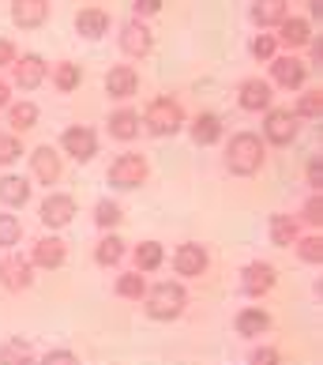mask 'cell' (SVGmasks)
<instances>
[{
    "mask_svg": "<svg viewBox=\"0 0 323 365\" xmlns=\"http://www.w3.org/2000/svg\"><path fill=\"white\" fill-rule=\"evenodd\" d=\"M188 309V287L181 279H158V282H147V294H143V313L147 320L154 324H173L181 320Z\"/></svg>",
    "mask_w": 323,
    "mask_h": 365,
    "instance_id": "obj_2",
    "label": "cell"
},
{
    "mask_svg": "<svg viewBox=\"0 0 323 365\" xmlns=\"http://www.w3.org/2000/svg\"><path fill=\"white\" fill-rule=\"evenodd\" d=\"M11 102H16V91H11L8 76H0V113H4V110H8Z\"/></svg>",
    "mask_w": 323,
    "mask_h": 365,
    "instance_id": "obj_46",
    "label": "cell"
},
{
    "mask_svg": "<svg viewBox=\"0 0 323 365\" xmlns=\"http://www.w3.org/2000/svg\"><path fill=\"white\" fill-rule=\"evenodd\" d=\"M0 365H38V354H34V343L31 339H4L0 343Z\"/></svg>",
    "mask_w": 323,
    "mask_h": 365,
    "instance_id": "obj_33",
    "label": "cell"
},
{
    "mask_svg": "<svg viewBox=\"0 0 323 365\" xmlns=\"http://www.w3.org/2000/svg\"><path fill=\"white\" fill-rule=\"evenodd\" d=\"M237 106L245 113H267L275 106V87L263 76H245L237 83Z\"/></svg>",
    "mask_w": 323,
    "mask_h": 365,
    "instance_id": "obj_17",
    "label": "cell"
},
{
    "mask_svg": "<svg viewBox=\"0 0 323 365\" xmlns=\"http://www.w3.org/2000/svg\"><path fill=\"white\" fill-rule=\"evenodd\" d=\"M128 260H132V272L139 275H154L162 264H166V245L154 237L147 241H136V245H128Z\"/></svg>",
    "mask_w": 323,
    "mask_h": 365,
    "instance_id": "obj_26",
    "label": "cell"
},
{
    "mask_svg": "<svg viewBox=\"0 0 323 365\" xmlns=\"http://www.w3.org/2000/svg\"><path fill=\"white\" fill-rule=\"evenodd\" d=\"M117 46L120 53H125L128 61H147L154 53V31H151V23H143V19H125L117 26Z\"/></svg>",
    "mask_w": 323,
    "mask_h": 365,
    "instance_id": "obj_12",
    "label": "cell"
},
{
    "mask_svg": "<svg viewBox=\"0 0 323 365\" xmlns=\"http://www.w3.org/2000/svg\"><path fill=\"white\" fill-rule=\"evenodd\" d=\"M305 185H308V192H323V158L319 155H308V162H305Z\"/></svg>",
    "mask_w": 323,
    "mask_h": 365,
    "instance_id": "obj_41",
    "label": "cell"
},
{
    "mask_svg": "<svg viewBox=\"0 0 323 365\" xmlns=\"http://www.w3.org/2000/svg\"><path fill=\"white\" fill-rule=\"evenodd\" d=\"M113 294L120 297V302H143V294H147V275H139V272H120L117 279H113Z\"/></svg>",
    "mask_w": 323,
    "mask_h": 365,
    "instance_id": "obj_35",
    "label": "cell"
},
{
    "mask_svg": "<svg viewBox=\"0 0 323 365\" xmlns=\"http://www.w3.org/2000/svg\"><path fill=\"white\" fill-rule=\"evenodd\" d=\"M38 365H83V361H79V354L68 350V346H53V350H46V354L38 358Z\"/></svg>",
    "mask_w": 323,
    "mask_h": 365,
    "instance_id": "obj_42",
    "label": "cell"
},
{
    "mask_svg": "<svg viewBox=\"0 0 323 365\" xmlns=\"http://www.w3.org/2000/svg\"><path fill=\"white\" fill-rule=\"evenodd\" d=\"M278 38L271 34V31H255L252 38H248V57L255 61V64H271L275 57H278Z\"/></svg>",
    "mask_w": 323,
    "mask_h": 365,
    "instance_id": "obj_36",
    "label": "cell"
},
{
    "mask_svg": "<svg viewBox=\"0 0 323 365\" xmlns=\"http://www.w3.org/2000/svg\"><path fill=\"white\" fill-rule=\"evenodd\" d=\"M162 11V0H136V4H132V19H154Z\"/></svg>",
    "mask_w": 323,
    "mask_h": 365,
    "instance_id": "obj_44",
    "label": "cell"
},
{
    "mask_svg": "<svg viewBox=\"0 0 323 365\" xmlns=\"http://www.w3.org/2000/svg\"><path fill=\"white\" fill-rule=\"evenodd\" d=\"M308 23H316V19H323V4H316V0H312V4H308V16H305Z\"/></svg>",
    "mask_w": 323,
    "mask_h": 365,
    "instance_id": "obj_47",
    "label": "cell"
},
{
    "mask_svg": "<svg viewBox=\"0 0 323 365\" xmlns=\"http://www.w3.org/2000/svg\"><path fill=\"white\" fill-rule=\"evenodd\" d=\"M301 230H323V192H308L305 204L297 207Z\"/></svg>",
    "mask_w": 323,
    "mask_h": 365,
    "instance_id": "obj_37",
    "label": "cell"
},
{
    "mask_svg": "<svg viewBox=\"0 0 323 365\" xmlns=\"http://www.w3.org/2000/svg\"><path fill=\"white\" fill-rule=\"evenodd\" d=\"M94 226L102 230V234H117V226L125 222V207L117 204V200H110V196H102L98 204H94Z\"/></svg>",
    "mask_w": 323,
    "mask_h": 365,
    "instance_id": "obj_34",
    "label": "cell"
},
{
    "mask_svg": "<svg viewBox=\"0 0 323 365\" xmlns=\"http://www.w3.org/2000/svg\"><path fill=\"white\" fill-rule=\"evenodd\" d=\"M297 136H301V120L293 117L290 106H271V110L263 113L260 140L267 143V151H271V147H278V151H282V147H293Z\"/></svg>",
    "mask_w": 323,
    "mask_h": 365,
    "instance_id": "obj_6",
    "label": "cell"
},
{
    "mask_svg": "<svg viewBox=\"0 0 323 365\" xmlns=\"http://www.w3.org/2000/svg\"><path fill=\"white\" fill-rule=\"evenodd\" d=\"M293 256L308 267H319L323 264V230H305L297 237V245H293Z\"/></svg>",
    "mask_w": 323,
    "mask_h": 365,
    "instance_id": "obj_32",
    "label": "cell"
},
{
    "mask_svg": "<svg viewBox=\"0 0 323 365\" xmlns=\"http://www.w3.org/2000/svg\"><path fill=\"white\" fill-rule=\"evenodd\" d=\"M248 365H286L282 350L275 343H252L248 346Z\"/></svg>",
    "mask_w": 323,
    "mask_h": 365,
    "instance_id": "obj_40",
    "label": "cell"
},
{
    "mask_svg": "<svg viewBox=\"0 0 323 365\" xmlns=\"http://www.w3.org/2000/svg\"><path fill=\"white\" fill-rule=\"evenodd\" d=\"M312 34H316V26L308 23L301 11H290V16L278 23V31H275L278 49H282V53H297V57H301V49L312 42Z\"/></svg>",
    "mask_w": 323,
    "mask_h": 365,
    "instance_id": "obj_18",
    "label": "cell"
},
{
    "mask_svg": "<svg viewBox=\"0 0 323 365\" xmlns=\"http://www.w3.org/2000/svg\"><path fill=\"white\" fill-rule=\"evenodd\" d=\"M34 200V181L23 173H0V207L4 211H23Z\"/></svg>",
    "mask_w": 323,
    "mask_h": 365,
    "instance_id": "obj_22",
    "label": "cell"
},
{
    "mask_svg": "<svg viewBox=\"0 0 323 365\" xmlns=\"http://www.w3.org/2000/svg\"><path fill=\"white\" fill-rule=\"evenodd\" d=\"M184 132L192 136L196 147H218L226 140V120H222V113H214V110H199L196 117H188Z\"/></svg>",
    "mask_w": 323,
    "mask_h": 365,
    "instance_id": "obj_21",
    "label": "cell"
},
{
    "mask_svg": "<svg viewBox=\"0 0 323 365\" xmlns=\"http://www.w3.org/2000/svg\"><path fill=\"white\" fill-rule=\"evenodd\" d=\"M26 155V143L23 136H11V132H0V170L16 166V162Z\"/></svg>",
    "mask_w": 323,
    "mask_h": 365,
    "instance_id": "obj_39",
    "label": "cell"
},
{
    "mask_svg": "<svg viewBox=\"0 0 323 365\" xmlns=\"http://www.w3.org/2000/svg\"><path fill=\"white\" fill-rule=\"evenodd\" d=\"M301 234H305V230L297 222V215H290V211H278V215L267 219V241H271L275 249H293Z\"/></svg>",
    "mask_w": 323,
    "mask_h": 365,
    "instance_id": "obj_28",
    "label": "cell"
},
{
    "mask_svg": "<svg viewBox=\"0 0 323 365\" xmlns=\"http://www.w3.org/2000/svg\"><path fill=\"white\" fill-rule=\"evenodd\" d=\"M271 328H275V317H271V309L260 305V302H255V305H240L233 313V331L240 335V339L255 343L260 335H267Z\"/></svg>",
    "mask_w": 323,
    "mask_h": 365,
    "instance_id": "obj_19",
    "label": "cell"
},
{
    "mask_svg": "<svg viewBox=\"0 0 323 365\" xmlns=\"http://www.w3.org/2000/svg\"><path fill=\"white\" fill-rule=\"evenodd\" d=\"M147 181H151V162L139 151H120V155L110 158V166H105V185H110L113 192H136Z\"/></svg>",
    "mask_w": 323,
    "mask_h": 365,
    "instance_id": "obj_4",
    "label": "cell"
},
{
    "mask_svg": "<svg viewBox=\"0 0 323 365\" xmlns=\"http://www.w3.org/2000/svg\"><path fill=\"white\" fill-rule=\"evenodd\" d=\"M38 120H42V110H38V102L31 98H16L4 110V132H11V136H26L31 128H38Z\"/></svg>",
    "mask_w": 323,
    "mask_h": 365,
    "instance_id": "obj_27",
    "label": "cell"
},
{
    "mask_svg": "<svg viewBox=\"0 0 323 365\" xmlns=\"http://www.w3.org/2000/svg\"><path fill=\"white\" fill-rule=\"evenodd\" d=\"M105 132H110V140H117V143H136L139 132H143L139 110L136 106H117V110L105 117Z\"/></svg>",
    "mask_w": 323,
    "mask_h": 365,
    "instance_id": "obj_23",
    "label": "cell"
},
{
    "mask_svg": "<svg viewBox=\"0 0 323 365\" xmlns=\"http://www.w3.org/2000/svg\"><path fill=\"white\" fill-rule=\"evenodd\" d=\"M34 264H31V256L19 252V249H11V252H0V290H8V294H26L34 287Z\"/></svg>",
    "mask_w": 323,
    "mask_h": 365,
    "instance_id": "obj_10",
    "label": "cell"
},
{
    "mask_svg": "<svg viewBox=\"0 0 323 365\" xmlns=\"http://www.w3.org/2000/svg\"><path fill=\"white\" fill-rule=\"evenodd\" d=\"M267 166V143L260 140V132L252 128H240L233 132L222 147V170L230 178H255Z\"/></svg>",
    "mask_w": 323,
    "mask_h": 365,
    "instance_id": "obj_1",
    "label": "cell"
},
{
    "mask_svg": "<svg viewBox=\"0 0 323 365\" xmlns=\"http://www.w3.org/2000/svg\"><path fill=\"white\" fill-rule=\"evenodd\" d=\"M139 87H143V79H139L136 64H113V68L105 72V79H102V91L110 94L117 106H128L139 94Z\"/></svg>",
    "mask_w": 323,
    "mask_h": 365,
    "instance_id": "obj_15",
    "label": "cell"
},
{
    "mask_svg": "<svg viewBox=\"0 0 323 365\" xmlns=\"http://www.w3.org/2000/svg\"><path fill=\"white\" fill-rule=\"evenodd\" d=\"M308 64H305V57H297V53H278V57L267 64V83L275 87V94L282 91V94H301L305 87H308Z\"/></svg>",
    "mask_w": 323,
    "mask_h": 365,
    "instance_id": "obj_5",
    "label": "cell"
},
{
    "mask_svg": "<svg viewBox=\"0 0 323 365\" xmlns=\"http://www.w3.org/2000/svg\"><path fill=\"white\" fill-rule=\"evenodd\" d=\"M275 287H278V267L271 260H248L240 267V294L248 302H263Z\"/></svg>",
    "mask_w": 323,
    "mask_h": 365,
    "instance_id": "obj_14",
    "label": "cell"
},
{
    "mask_svg": "<svg viewBox=\"0 0 323 365\" xmlns=\"http://www.w3.org/2000/svg\"><path fill=\"white\" fill-rule=\"evenodd\" d=\"M305 53H308V72H323V34H312V42L305 46Z\"/></svg>",
    "mask_w": 323,
    "mask_h": 365,
    "instance_id": "obj_43",
    "label": "cell"
},
{
    "mask_svg": "<svg viewBox=\"0 0 323 365\" xmlns=\"http://www.w3.org/2000/svg\"><path fill=\"white\" fill-rule=\"evenodd\" d=\"M8 83H11V91H23V94H31V91H38L42 83H49V61L42 57V53H19L16 57V64L8 68Z\"/></svg>",
    "mask_w": 323,
    "mask_h": 365,
    "instance_id": "obj_7",
    "label": "cell"
},
{
    "mask_svg": "<svg viewBox=\"0 0 323 365\" xmlns=\"http://www.w3.org/2000/svg\"><path fill=\"white\" fill-rule=\"evenodd\" d=\"M83 79H87V72L79 61H53L49 64V83L57 94H75L83 87Z\"/></svg>",
    "mask_w": 323,
    "mask_h": 365,
    "instance_id": "obj_30",
    "label": "cell"
},
{
    "mask_svg": "<svg viewBox=\"0 0 323 365\" xmlns=\"http://www.w3.org/2000/svg\"><path fill=\"white\" fill-rule=\"evenodd\" d=\"M26 162H31V181L34 185H60L64 178V155L53 143H38L26 151Z\"/></svg>",
    "mask_w": 323,
    "mask_h": 365,
    "instance_id": "obj_13",
    "label": "cell"
},
{
    "mask_svg": "<svg viewBox=\"0 0 323 365\" xmlns=\"http://www.w3.org/2000/svg\"><path fill=\"white\" fill-rule=\"evenodd\" d=\"M19 241H23V219L11 211H0V252L19 249Z\"/></svg>",
    "mask_w": 323,
    "mask_h": 365,
    "instance_id": "obj_38",
    "label": "cell"
},
{
    "mask_svg": "<svg viewBox=\"0 0 323 365\" xmlns=\"http://www.w3.org/2000/svg\"><path fill=\"white\" fill-rule=\"evenodd\" d=\"M139 125H143L147 136H154V140H173L188 125L184 102L177 98V94H154V98L143 106Z\"/></svg>",
    "mask_w": 323,
    "mask_h": 365,
    "instance_id": "obj_3",
    "label": "cell"
},
{
    "mask_svg": "<svg viewBox=\"0 0 323 365\" xmlns=\"http://www.w3.org/2000/svg\"><path fill=\"white\" fill-rule=\"evenodd\" d=\"M290 110H293V117H297L301 125H316V120L323 117V87H305Z\"/></svg>",
    "mask_w": 323,
    "mask_h": 365,
    "instance_id": "obj_31",
    "label": "cell"
},
{
    "mask_svg": "<svg viewBox=\"0 0 323 365\" xmlns=\"http://www.w3.org/2000/svg\"><path fill=\"white\" fill-rule=\"evenodd\" d=\"M72 26H75L79 38H87V42H102V38L113 31V11L102 8V4H87V8L75 11Z\"/></svg>",
    "mask_w": 323,
    "mask_h": 365,
    "instance_id": "obj_20",
    "label": "cell"
},
{
    "mask_svg": "<svg viewBox=\"0 0 323 365\" xmlns=\"http://www.w3.org/2000/svg\"><path fill=\"white\" fill-rule=\"evenodd\" d=\"M173 264V279L181 282H192V279H203L211 272V249L199 245V241H181L169 256Z\"/></svg>",
    "mask_w": 323,
    "mask_h": 365,
    "instance_id": "obj_8",
    "label": "cell"
},
{
    "mask_svg": "<svg viewBox=\"0 0 323 365\" xmlns=\"http://www.w3.org/2000/svg\"><path fill=\"white\" fill-rule=\"evenodd\" d=\"M98 147H102V140H98V128L94 125H64L60 140H57V151L72 162H90L98 155Z\"/></svg>",
    "mask_w": 323,
    "mask_h": 365,
    "instance_id": "obj_11",
    "label": "cell"
},
{
    "mask_svg": "<svg viewBox=\"0 0 323 365\" xmlns=\"http://www.w3.org/2000/svg\"><path fill=\"white\" fill-rule=\"evenodd\" d=\"M90 260L98 267H105V272H117V267H125V260H128V241L120 234H102L98 241H94Z\"/></svg>",
    "mask_w": 323,
    "mask_h": 365,
    "instance_id": "obj_24",
    "label": "cell"
},
{
    "mask_svg": "<svg viewBox=\"0 0 323 365\" xmlns=\"http://www.w3.org/2000/svg\"><path fill=\"white\" fill-rule=\"evenodd\" d=\"M11 23L19 26V31H38V26H46L49 16H53V4L49 0H16V4L8 8Z\"/></svg>",
    "mask_w": 323,
    "mask_h": 365,
    "instance_id": "obj_25",
    "label": "cell"
},
{
    "mask_svg": "<svg viewBox=\"0 0 323 365\" xmlns=\"http://www.w3.org/2000/svg\"><path fill=\"white\" fill-rule=\"evenodd\" d=\"M290 16V4L286 0H255V4H248V23L255 26V31H278V23Z\"/></svg>",
    "mask_w": 323,
    "mask_h": 365,
    "instance_id": "obj_29",
    "label": "cell"
},
{
    "mask_svg": "<svg viewBox=\"0 0 323 365\" xmlns=\"http://www.w3.org/2000/svg\"><path fill=\"white\" fill-rule=\"evenodd\" d=\"M79 215V204L72 192H49L42 196V204H38V222L46 226V234H60L64 226H72V219Z\"/></svg>",
    "mask_w": 323,
    "mask_h": 365,
    "instance_id": "obj_9",
    "label": "cell"
},
{
    "mask_svg": "<svg viewBox=\"0 0 323 365\" xmlns=\"http://www.w3.org/2000/svg\"><path fill=\"white\" fill-rule=\"evenodd\" d=\"M16 57H19V46L11 38H0V72H8L16 64Z\"/></svg>",
    "mask_w": 323,
    "mask_h": 365,
    "instance_id": "obj_45",
    "label": "cell"
},
{
    "mask_svg": "<svg viewBox=\"0 0 323 365\" xmlns=\"http://www.w3.org/2000/svg\"><path fill=\"white\" fill-rule=\"evenodd\" d=\"M26 256H31L34 272H60V267L68 264V241L60 234H42Z\"/></svg>",
    "mask_w": 323,
    "mask_h": 365,
    "instance_id": "obj_16",
    "label": "cell"
}]
</instances>
